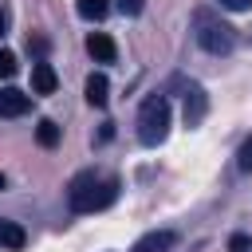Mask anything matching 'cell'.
I'll return each mask as SVG.
<instances>
[{"label":"cell","instance_id":"cell-1","mask_svg":"<svg viewBox=\"0 0 252 252\" xmlns=\"http://www.w3.org/2000/svg\"><path fill=\"white\" fill-rule=\"evenodd\" d=\"M118 201V177L114 173H98V169H83L71 177L67 185V205L71 213H98L106 205Z\"/></svg>","mask_w":252,"mask_h":252},{"label":"cell","instance_id":"cell-2","mask_svg":"<svg viewBox=\"0 0 252 252\" xmlns=\"http://www.w3.org/2000/svg\"><path fill=\"white\" fill-rule=\"evenodd\" d=\"M193 39L209 51V55H228L236 43V32L213 12V8H197L193 12Z\"/></svg>","mask_w":252,"mask_h":252},{"label":"cell","instance_id":"cell-3","mask_svg":"<svg viewBox=\"0 0 252 252\" xmlns=\"http://www.w3.org/2000/svg\"><path fill=\"white\" fill-rule=\"evenodd\" d=\"M165 134H169V102L165 94H150L138 110V138L142 146H158L165 142Z\"/></svg>","mask_w":252,"mask_h":252},{"label":"cell","instance_id":"cell-4","mask_svg":"<svg viewBox=\"0 0 252 252\" xmlns=\"http://www.w3.org/2000/svg\"><path fill=\"white\" fill-rule=\"evenodd\" d=\"M205 110H209V98L197 83L185 87V126H201L205 122Z\"/></svg>","mask_w":252,"mask_h":252},{"label":"cell","instance_id":"cell-5","mask_svg":"<svg viewBox=\"0 0 252 252\" xmlns=\"http://www.w3.org/2000/svg\"><path fill=\"white\" fill-rule=\"evenodd\" d=\"M32 110V94L16 91V87H4L0 91V118H20Z\"/></svg>","mask_w":252,"mask_h":252},{"label":"cell","instance_id":"cell-6","mask_svg":"<svg viewBox=\"0 0 252 252\" xmlns=\"http://www.w3.org/2000/svg\"><path fill=\"white\" fill-rule=\"evenodd\" d=\"M87 55H91L94 63H114L118 47H114V39H110L106 32H91V35H87Z\"/></svg>","mask_w":252,"mask_h":252},{"label":"cell","instance_id":"cell-7","mask_svg":"<svg viewBox=\"0 0 252 252\" xmlns=\"http://www.w3.org/2000/svg\"><path fill=\"white\" fill-rule=\"evenodd\" d=\"M55 87H59V79H55V67L39 59V63L32 67V94H55Z\"/></svg>","mask_w":252,"mask_h":252},{"label":"cell","instance_id":"cell-8","mask_svg":"<svg viewBox=\"0 0 252 252\" xmlns=\"http://www.w3.org/2000/svg\"><path fill=\"white\" fill-rule=\"evenodd\" d=\"M173 240H177V236H173L169 228H161V232H146L142 240H134V244H130V252H169V248H173Z\"/></svg>","mask_w":252,"mask_h":252},{"label":"cell","instance_id":"cell-9","mask_svg":"<svg viewBox=\"0 0 252 252\" xmlns=\"http://www.w3.org/2000/svg\"><path fill=\"white\" fill-rule=\"evenodd\" d=\"M83 91H87V102H91V106H98V110H102V106H106V98H110V83H106V75H102V71H94V75L87 79V87H83Z\"/></svg>","mask_w":252,"mask_h":252},{"label":"cell","instance_id":"cell-10","mask_svg":"<svg viewBox=\"0 0 252 252\" xmlns=\"http://www.w3.org/2000/svg\"><path fill=\"white\" fill-rule=\"evenodd\" d=\"M28 244V232L16 224V220H0V248H8V252H20Z\"/></svg>","mask_w":252,"mask_h":252},{"label":"cell","instance_id":"cell-11","mask_svg":"<svg viewBox=\"0 0 252 252\" xmlns=\"http://www.w3.org/2000/svg\"><path fill=\"white\" fill-rule=\"evenodd\" d=\"M75 12L83 20H102L110 12V0H75Z\"/></svg>","mask_w":252,"mask_h":252},{"label":"cell","instance_id":"cell-12","mask_svg":"<svg viewBox=\"0 0 252 252\" xmlns=\"http://www.w3.org/2000/svg\"><path fill=\"white\" fill-rule=\"evenodd\" d=\"M35 142H39L43 150H51V146H59V126H55L51 118H43V122L35 126Z\"/></svg>","mask_w":252,"mask_h":252},{"label":"cell","instance_id":"cell-13","mask_svg":"<svg viewBox=\"0 0 252 252\" xmlns=\"http://www.w3.org/2000/svg\"><path fill=\"white\" fill-rule=\"evenodd\" d=\"M16 67H20V63H16V55H12L8 47H0V79H12V75H16Z\"/></svg>","mask_w":252,"mask_h":252},{"label":"cell","instance_id":"cell-14","mask_svg":"<svg viewBox=\"0 0 252 252\" xmlns=\"http://www.w3.org/2000/svg\"><path fill=\"white\" fill-rule=\"evenodd\" d=\"M236 165H240V169H244V173H248V169H252V138H248V142H244V146H240V154H236Z\"/></svg>","mask_w":252,"mask_h":252},{"label":"cell","instance_id":"cell-15","mask_svg":"<svg viewBox=\"0 0 252 252\" xmlns=\"http://www.w3.org/2000/svg\"><path fill=\"white\" fill-rule=\"evenodd\" d=\"M228 252H252V236H244V232H236V236L228 240Z\"/></svg>","mask_w":252,"mask_h":252},{"label":"cell","instance_id":"cell-16","mask_svg":"<svg viewBox=\"0 0 252 252\" xmlns=\"http://www.w3.org/2000/svg\"><path fill=\"white\" fill-rule=\"evenodd\" d=\"M142 4H146V0H118V12H122V16H138Z\"/></svg>","mask_w":252,"mask_h":252},{"label":"cell","instance_id":"cell-17","mask_svg":"<svg viewBox=\"0 0 252 252\" xmlns=\"http://www.w3.org/2000/svg\"><path fill=\"white\" fill-rule=\"evenodd\" d=\"M220 8H228V12H248L252 0H220Z\"/></svg>","mask_w":252,"mask_h":252},{"label":"cell","instance_id":"cell-18","mask_svg":"<svg viewBox=\"0 0 252 252\" xmlns=\"http://www.w3.org/2000/svg\"><path fill=\"white\" fill-rule=\"evenodd\" d=\"M8 24H12V12L0 8V35H8Z\"/></svg>","mask_w":252,"mask_h":252},{"label":"cell","instance_id":"cell-19","mask_svg":"<svg viewBox=\"0 0 252 252\" xmlns=\"http://www.w3.org/2000/svg\"><path fill=\"white\" fill-rule=\"evenodd\" d=\"M4 185H8V177H4V173H0V189H4Z\"/></svg>","mask_w":252,"mask_h":252}]
</instances>
